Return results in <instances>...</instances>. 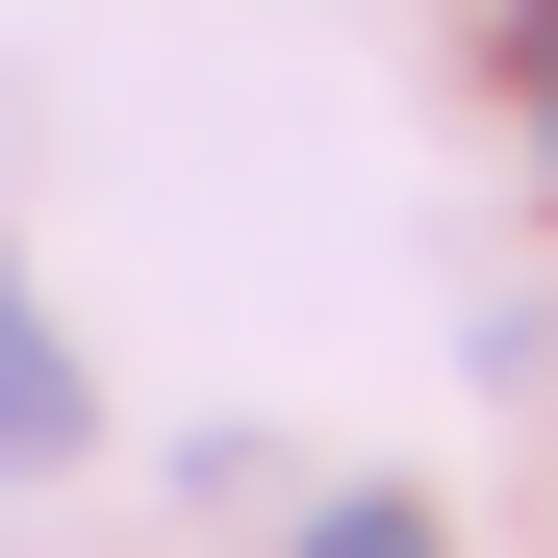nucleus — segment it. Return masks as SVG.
<instances>
[{
    "instance_id": "nucleus-3",
    "label": "nucleus",
    "mask_w": 558,
    "mask_h": 558,
    "mask_svg": "<svg viewBox=\"0 0 558 558\" xmlns=\"http://www.w3.org/2000/svg\"><path fill=\"white\" fill-rule=\"evenodd\" d=\"M508 76H533V178H558V0H508Z\"/></svg>"
},
{
    "instance_id": "nucleus-1",
    "label": "nucleus",
    "mask_w": 558,
    "mask_h": 558,
    "mask_svg": "<svg viewBox=\"0 0 558 558\" xmlns=\"http://www.w3.org/2000/svg\"><path fill=\"white\" fill-rule=\"evenodd\" d=\"M76 432H102V381L51 355V305H26V229H0V483H51Z\"/></svg>"
},
{
    "instance_id": "nucleus-2",
    "label": "nucleus",
    "mask_w": 558,
    "mask_h": 558,
    "mask_svg": "<svg viewBox=\"0 0 558 558\" xmlns=\"http://www.w3.org/2000/svg\"><path fill=\"white\" fill-rule=\"evenodd\" d=\"M305 558H457V533H432L407 483H355V508H305Z\"/></svg>"
}]
</instances>
